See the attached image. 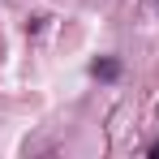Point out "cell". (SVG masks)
<instances>
[{
  "instance_id": "1",
  "label": "cell",
  "mask_w": 159,
  "mask_h": 159,
  "mask_svg": "<svg viewBox=\"0 0 159 159\" xmlns=\"http://www.w3.org/2000/svg\"><path fill=\"white\" fill-rule=\"evenodd\" d=\"M116 73H120L116 60H99V65H95V78H116Z\"/></svg>"
}]
</instances>
